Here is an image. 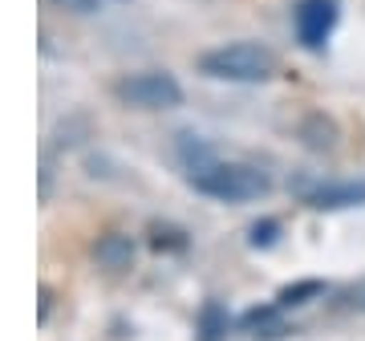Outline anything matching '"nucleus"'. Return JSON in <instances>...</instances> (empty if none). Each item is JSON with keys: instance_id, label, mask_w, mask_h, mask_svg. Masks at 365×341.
<instances>
[{"instance_id": "obj_1", "label": "nucleus", "mask_w": 365, "mask_h": 341, "mask_svg": "<svg viewBox=\"0 0 365 341\" xmlns=\"http://www.w3.org/2000/svg\"><path fill=\"white\" fill-rule=\"evenodd\" d=\"M191 187L211 199H223V203H248V199L268 195L272 179L260 167H248V163H215V158H207V163L191 167Z\"/></svg>"}, {"instance_id": "obj_2", "label": "nucleus", "mask_w": 365, "mask_h": 341, "mask_svg": "<svg viewBox=\"0 0 365 341\" xmlns=\"http://www.w3.org/2000/svg\"><path fill=\"white\" fill-rule=\"evenodd\" d=\"M199 69L207 78H220V81H268L276 73V57L264 45L235 41V45H220V49L203 53L199 57Z\"/></svg>"}, {"instance_id": "obj_3", "label": "nucleus", "mask_w": 365, "mask_h": 341, "mask_svg": "<svg viewBox=\"0 0 365 341\" xmlns=\"http://www.w3.org/2000/svg\"><path fill=\"white\" fill-rule=\"evenodd\" d=\"M118 102L138 106V110H170V106L182 102V86L170 73H158V69H146V73H130L114 86Z\"/></svg>"}, {"instance_id": "obj_4", "label": "nucleus", "mask_w": 365, "mask_h": 341, "mask_svg": "<svg viewBox=\"0 0 365 341\" xmlns=\"http://www.w3.org/2000/svg\"><path fill=\"white\" fill-rule=\"evenodd\" d=\"M292 25H297V37H300L304 49H321V45L333 37L337 4H333V0H300L297 13H292Z\"/></svg>"}, {"instance_id": "obj_5", "label": "nucleus", "mask_w": 365, "mask_h": 341, "mask_svg": "<svg viewBox=\"0 0 365 341\" xmlns=\"http://www.w3.org/2000/svg\"><path fill=\"white\" fill-rule=\"evenodd\" d=\"M93 260L110 268V273H122V268H130L134 260V240L122 236V232H106L98 244H93Z\"/></svg>"}, {"instance_id": "obj_6", "label": "nucleus", "mask_w": 365, "mask_h": 341, "mask_svg": "<svg viewBox=\"0 0 365 341\" xmlns=\"http://www.w3.org/2000/svg\"><path fill=\"white\" fill-rule=\"evenodd\" d=\"M304 199L313 208H353V203H365V183H321Z\"/></svg>"}, {"instance_id": "obj_7", "label": "nucleus", "mask_w": 365, "mask_h": 341, "mask_svg": "<svg viewBox=\"0 0 365 341\" xmlns=\"http://www.w3.org/2000/svg\"><path fill=\"white\" fill-rule=\"evenodd\" d=\"M272 232H276V223H256L252 228V244H272Z\"/></svg>"}, {"instance_id": "obj_8", "label": "nucleus", "mask_w": 365, "mask_h": 341, "mask_svg": "<svg viewBox=\"0 0 365 341\" xmlns=\"http://www.w3.org/2000/svg\"><path fill=\"white\" fill-rule=\"evenodd\" d=\"M61 4H69V9H78V13H90L93 0H61Z\"/></svg>"}]
</instances>
